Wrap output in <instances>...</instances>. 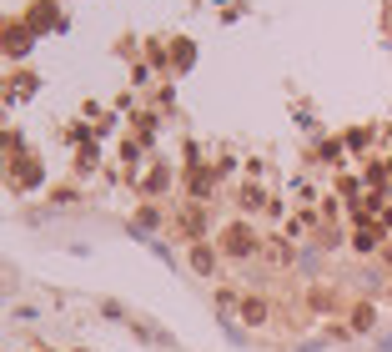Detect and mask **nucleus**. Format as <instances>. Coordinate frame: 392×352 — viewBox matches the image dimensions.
<instances>
[{"mask_svg":"<svg viewBox=\"0 0 392 352\" xmlns=\"http://www.w3.org/2000/svg\"><path fill=\"white\" fill-rule=\"evenodd\" d=\"M177 226L186 231V237H201V226H206V211H201V202H186V207L177 211Z\"/></svg>","mask_w":392,"mask_h":352,"instance_id":"2","label":"nucleus"},{"mask_svg":"<svg viewBox=\"0 0 392 352\" xmlns=\"http://www.w3.org/2000/svg\"><path fill=\"white\" fill-rule=\"evenodd\" d=\"M387 267H392V247H387Z\"/></svg>","mask_w":392,"mask_h":352,"instance_id":"11","label":"nucleus"},{"mask_svg":"<svg viewBox=\"0 0 392 352\" xmlns=\"http://www.w3.org/2000/svg\"><path fill=\"white\" fill-rule=\"evenodd\" d=\"M372 322H377V312H372L367 302H362V307H352V332H367Z\"/></svg>","mask_w":392,"mask_h":352,"instance_id":"6","label":"nucleus"},{"mask_svg":"<svg viewBox=\"0 0 392 352\" xmlns=\"http://www.w3.org/2000/svg\"><path fill=\"white\" fill-rule=\"evenodd\" d=\"M262 317H267V302H257V297L242 302V322H262Z\"/></svg>","mask_w":392,"mask_h":352,"instance_id":"8","label":"nucleus"},{"mask_svg":"<svg viewBox=\"0 0 392 352\" xmlns=\"http://www.w3.org/2000/svg\"><path fill=\"white\" fill-rule=\"evenodd\" d=\"M211 182H216L211 171H191V202H201V197L211 192Z\"/></svg>","mask_w":392,"mask_h":352,"instance_id":"5","label":"nucleus"},{"mask_svg":"<svg viewBox=\"0 0 392 352\" xmlns=\"http://www.w3.org/2000/svg\"><path fill=\"white\" fill-rule=\"evenodd\" d=\"M6 40H11V45H6L11 55H26V50H30V35H26V26H11V31H6Z\"/></svg>","mask_w":392,"mask_h":352,"instance_id":"4","label":"nucleus"},{"mask_svg":"<svg viewBox=\"0 0 392 352\" xmlns=\"http://www.w3.org/2000/svg\"><path fill=\"white\" fill-rule=\"evenodd\" d=\"M267 262H271V267H287V262H292V242H282V237L267 242Z\"/></svg>","mask_w":392,"mask_h":352,"instance_id":"3","label":"nucleus"},{"mask_svg":"<svg viewBox=\"0 0 392 352\" xmlns=\"http://www.w3.org/2000/svg\"><path fill=\"white\" fill-rule=\"evenodd\" d=\"M242 207H247V211H257V207H262V192H257V187H252V192H242Z\"/></svg>","mask_w":392,"mask_h":352,"instance_id":"10","label":"nucleus"},{"mask_svg":"<svg viewBox=\"0 0 392 352\" xmlns=\"http://www.w3.org/2000/svg\"><path fill=\"white\" fill-rule=\"evenodd\" d=\"M50 21H55V11H50V6H40V11L30 16V26H35V31H40V26H50Z\"/></svg>","mask_w":392,"mask_h":352,"instance_id":"9","label":"nucleus"},{"mask_svg":"<svg viewBox=\"0 0 392 352\" xmlns=\"http://www.w3.org/2000/svg\"><path fill=\"white\" fill-rule=\"evenodd\" d=\"M257 231L247 226V221H232L227 231H221V252H227V257H257Z\"/></svg>","mask_w":392,"mask_h":352,"instance_id":"1","label":"nucleus"},{"mask_svg":"<svg viewBox=\"0 0 392 352\" xmlns=\"http://www.w3.org/2000/svg\"><path fill=\"white\" fill-rule=\"evenodd\" d=\"M352 247H357V252H377V231H372V226H362L357 237H352Z\"/></svg>","mask_w":392,"mask_h":352,"instance_id":"7","label":"nucleus"}]
</instances>
